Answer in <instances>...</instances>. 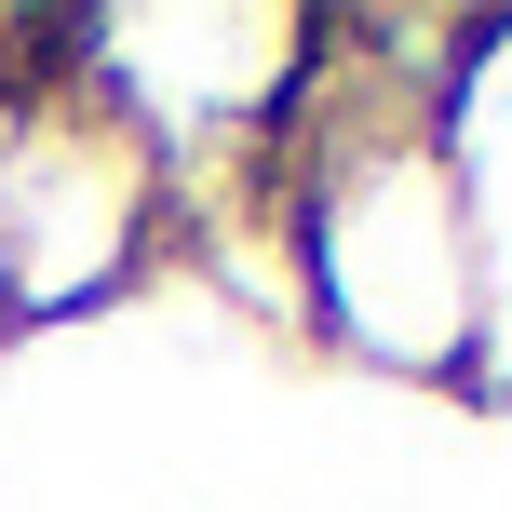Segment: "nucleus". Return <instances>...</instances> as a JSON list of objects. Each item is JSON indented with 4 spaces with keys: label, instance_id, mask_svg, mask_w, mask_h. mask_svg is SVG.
Returning <instances> with one entry per match:
<instances>
[{
    "label": "nucleus",
    "instance_id": "f257e3e1",
    "mask_svg": "<svg viewBox=\"0 0 512 512\" xmlns=\"http://www.w3.org/2000/svg\"><path fill=\"white\" fill-rule=\"evenodd\" d=\"M162 243H176V176L95 95H68L41 68V95L14 108V162H0V310H14V337L122 297Z\"/></svg>",
    "mask_w": 512,
    "mask_h": 512
},
{
    "label": "nucleus",
    "instance_id": "f03ea898",
    "mask_svg": "<svg viewBox=\"0 0 512 512\" xmlns=\"http://www.w3.org/2000/svg\"><path fill=\"white\" fill-rule=\"evenodd\" d=\"M41 68H54V14H0V95H27Z\"/></svg>",
    "mask_w": 512,
    "mask_h": 512
},
{
    "label": "nucleus",
    "instance_id": "7ed1b4c3",
    "mask_svg": "<svg viewBox=\"0 0 512 512\" xmlns=\"http://www.w3.org/2000/svg\"><path fill=\"white\" fill-rule=\"evenodd\" d=\"M27 95H41V81H27ZM27 95H0V162H14V108H27Z\"/></svg>",
    "mask_w": 512,
    "mask_h": 512
},
{
    "label": "nucleus",
    "instance_id": "20e7f679",
    "mask_svg": "<svg viewBox=\"0 0 512 512\" xmlns=\"http://www.w3.org/2000/svg\"><path fill=\"white\" fill-rule=\"evenodd\" d=\"M0 364H14V310H0Z\"/></svg>",
    "mask_w": 512,
    "mask_h": 512
}]
</instances>
